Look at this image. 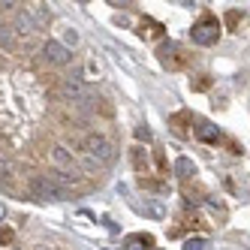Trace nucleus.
Here are the masks:
<instances>
[{"instance_id":"obj_14","label":"nucleus","mask_w":250,"mask_h":250,"mask_svg":"<svg viewBox=\"0 0 250 250\" xmlns=\"http://www.w3.org/2000/svg\"><path fill=\"white\" fill-rule=\"evenodd\" d=\"M0 45H3V48H12V30H9L3 21H0Z\"/></svg>"},{"instance_id":"obj_8","label":"nucleus","mask_w":250,"mask_h":250,"mask_svg":"<svg viewBox=\"0 0 250 250\" xmlns=\"http://www.w3.org/2000/svg\"><path fill=\"white\" fill-rule=\"evenodd\" d=\"M15 33H19L21 40H30L33 33H37V24H33L30 12H19V19H15Z\"/></svg>"},{"instance_id":"obj_1","label":"nucleus","mask_w":250,"mask_h":250,"mask_svg":"<svg viewBox=\"0 0 250 250\" xmlns=\"http://www.w3.org/2000/svg\"><path fill=\"white\" fill-rule=\"evenodd\" d=\"M84 166L87 169H100V166H109L112 160H115V145H112V139H105L103 133H94V136H87L84 139Z\"/></svg>"},{"instance_id":"obj_18","label":"nucleus","mask_w":250,"mask_h":250,"mask_svg":"<svg viewBox=\"0 0 250 250\" xmlns=\"http://www.w3.org/2000/svg\"><path fill=\"white\" fill-rule=\"evenodd\" d=\"M0 217H3V205H0Z\"/></svg>"},{"instance_id":"obj_16","label":"nucleus","mask_w":250,"mask_h":250,"mask_svg":"<svg viewBox=\"0 0 250 250\" xmlns=\"http://www.w3.org/2000/svg\"><path fill=\"white\" fill-rule=\"evenodd\" d=\"M136 136H139V139H145V142H148V139H151V130H145V127H139V130H136Z\"/></svg>"},{"instance_id":"obj_6","label":"nucleus","mask_w":250,"mask_h":250,"mask_svg":"<svg viewBox=\"0 0 250 250\" xmlns=\"http://www.w3.org/2000/svg\"><path fill=\"white\" fill-rule=\"evenodd\" d=\"M51 163H55L61 172H73L76 169V157H73V151H66L63 145H55V148H51Z\"/></svg>"},{"instance_id":"obj_4","label":"nucleus","mask_w":250,"mask_h":250,"mask_svg":"<svg viewBox=\"0 0 250 250\" xmlns=\"http://www.w3.org/2000/svg\"><path fill=\"white\" fill-rule=\"evenodd\" d=\"M220 37V24L217 19H211V15H205V19L193 27V42L196 45H211V42H217Z\"/></svg>"},{"instance_id":"obj_12","label":"nucleus","mask_w":250,"mask_h":250,"mask_svg":"<svg viewBox=\"0 0 250 250\" xmlns=\"http://www.w3.org/2000/svg\"><path fill=\"white\" fill-rule=\"evenodd\" d=\"M184 250H208V238H202V235L187 238V241H184Z\"/></svg>"},{"instance_id":"obj_5","label":"nucleus","mask_w":250,"mask_h":250,"mask_svg":"<svg viewBox=\"0 0 250 250\" xmlns=\"http://www.w3.org/2000/svg\"><path fill=\"white\" fill-rule=\"evenodd\" d=\"M61 97L66 103H91V94H87L82 79H63L61 82Z\"/></svg>"},{"instance_id":"obj_15","label":"nucleus","mask_w":250,"mask_h":250,"mask_svg":"<svg viewBox=\"0 0 250 250\" xmlns=\"http://www.w3.org/2000/svg\"><path fill=\"white\" fill-rule=\"evenodd\" d=\"M66 42L76 45V42H79V33H76V30H66ZM66 42H63V45H66Z\"/></svg>"},{"instance_id":"obj_3","label":"nucleus","mask_w":250,"mask_h":250,"mask_svg":"<svg viewBox=\"0 0 250 250\" xmlns=\"http://www.w3.org/2000/svg\"><path fill=\"white\" fill-rule=\"evenodd\" d=\"M40 58H42V63H48V66H66L69 61H73V51H69L63 42H58V40H48V42H42Z\"/></svg>"},{"instance_id":"obj_9","label":"nucleus","mask_w":250,"mask_h":250,"mask_svg":"<svg viewBox=\"0 0 250 250\" xmlns=\"http://www.w3.org/2000/svg\"><path fill=\"white\" fill-rule=\"evenodd\" d=\"M124 247H127V250H151L154 247V238L151 235H127Z\"/></svg>"},{"instance_id":"obj_10","label":"nucleus","mask_w":250,"mask_h":250,"mask_svg":"<svg viewBox=\"0 0 250 250\" xmlns=\"http://www.w3.org/2000/svg\"><path fill=\"white\" fill-rule=\"evenodd\" d=\"M12 178H15V163L0 154V184H12Z\"/></svg>"},{"instance_id":"obj_11","label":"nucleus","mask_w":250,"mask_h":250,"mask_svg":"<svg viewBox=\"0 0 250 250\" xmlns=\"http://www.w3.org/2000/svg\"><path fill=\"white\" fill-rule=\"evenodd\" d=\"M175 172L181 175V178H190V175H196L193 160H187V157H178V160H175Z\"/></svg>"},{"instance_id":"obj_17","label":"nucleus","mask_w":250,"mask_h":250,"mask_svg":"<svg viewBox=\"0 0 250 250\" xmlns=\"http://www.w3.org/2000/svg\"><path fill=\"white\" fill-rule=\"evenodd\" d=\"M0 241H12V232H0Z\"/></svg>"},{"instance_id":"obj_7","label":"nucleus","mask_w":250,"mask_h":250,"mask_svg":"<svg viewBox=\"0 0 250 250\" xmlns=\"http://www.w3.org/2000/svg\"><path fill=\"white\" fill-rule=\"evenodd\" d=\"M48 178H51V181H55L61 190H69V187H79V184H82V178H79L76 172H61V169H55Z\"/></svg>"},{"instance_id":"obj_2","label":"nucleus","mask_w":250,"mask_h":250,"mask_svg":"<svg viewBox=\"0 0 250 250\" xmlns=\"http://www.w3.org/2000/svg\"><path fill=\"white\" fill-rule=\"evenodd\" d=\"M30 193L42 202H66V190H61L48 175H33L30 178Z\"/></svg>"},{"instance_id":"obj_13","label":"nucleus","mask_w":250,"mask_h":250,"mask_svg":"<svg viewBox=\"0 0 250 250\" xmlns=\"http://www.w3.org/2000/svg\"><path fill=\"white\" fill-rule=\"evenodd\" d=\"M196 136L205 139V142H214V139H217V127H211V124H202V127L196 130Z\"/></svg>"},{"instance_id":"obj_19","label":"nucleus","mask_w":250,"mask_h":250,"mask_svg":"<svg viewBox=\"0 0 250 250\" xmlns=\"http://www.w3.org/2000/svg\"><path fill=\"white\" fill-rule=\"evenodd\" d=\"M105 250H112V247H105Z\"/></svg>"}]
</instances>
